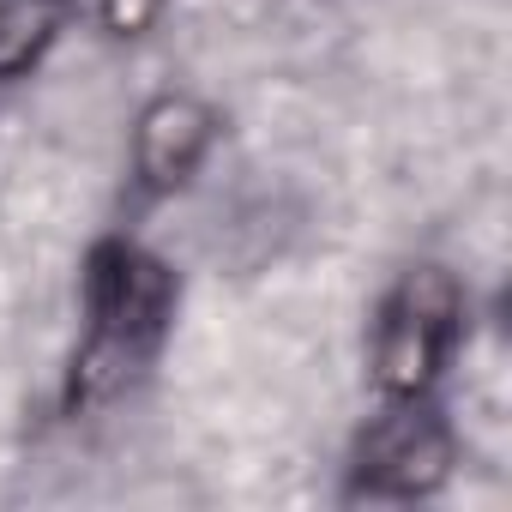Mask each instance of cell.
<instances>
[{
    "label": "cell",
    "instance_id": "6da1fadb",
    "mask_svg": "<svg viewBox=\"0 0 512 512\" xmlns=\"http://www.w3.org/2000/svg\"><path fill=\"white\" fill-rule=\"evenodd\" d=\"M181 284L133 235H103L85 253V326L61 374V416L85 422L127 398L163 356L175 332Z\"/></svg>",
    "mask_w": 512,
    "mask_h": 512
},
{
    "label": "cell",
    "instance_id": "7a4b0ae2",
    "mask_svg": "<svg viewBox=\"0 0 512 512\" xmlns=\"http://www.w3.org/2000/svg\"><path fill=\"white\" fill-rule=\"evenodd\" d=\"M464 344V284L440 260L404 266L374 314L368 374L380 398H434Z\"/></svg>",
    "mask_w": 512,
    "mask_h": 512
},
{
    "label": "cell",
    "instance_id": "3957f363",
    "mask_svg": "<svg viewBox=\"0 0 512 512\" xmlns=\"http://www.w3.org/2000/svg\"><path fill=\"white\" fill-rule=\"evenodd\" d=\"M458 434L440 410V398H380V416L350 446V482L344 500H428L452 482Z\"/></svg>",
    "mask_w": 512,
    "mask_h": 512
},
{
    "label": "cell",
    "instance_id": "277c9868",
    "mask_svg": "<svg viewBox=\"0 0 512 512\" xmlns=\"http://www.w3.org/2000/svg\"><path fill=\"white\" fill-rule=\"evenodd\" d=\"M223 133V115L193 97V91H157L139 103L133 115V139H127V169L139 199H175L211 157Z\"/></svg>",
    "mask_w": 512,
    "mask_h": 512
},
{
    "label": "cell",
    "instance_id": "5b68a950",
    "mask_svg": "<svg viewBox=\"0 0 512 512\" xmlns=\"http://www.w3.org/2000/svg\"><path fill=\"white\" fill-rule=\"evenodd\" d=\"M79 0H0V85L31 79L79 25Z\"/></svg>",
    "mask_w": 512,
    "mask_h": 512
},
{
    "label": "cell",
    "instance_id": "8992f818",
    "mask_svg": "<svg viewBox=\"0 0 512 512\" xmlns=\"http://www.w3.org/2000/svg\"><path fill=\"white\" fill-rule=\"evenodd\" d=\"M163 13H169V0H97V25H103V37H115V43L151 37V31L163 25Z\"/></svg>",
    "mask_w": 512,
    "mask_h": 512
}]
</instances>
